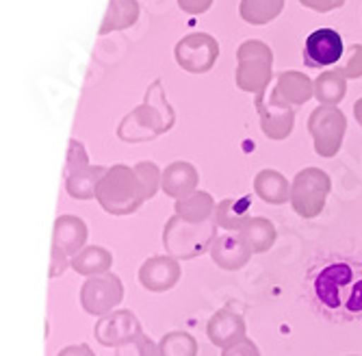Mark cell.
Segmentation results:
<instances>
[{"mask_svg":"<svg viewBox=\"0 0 362 356\" xmlns=\"http://www.w3.org/2000/svg\"><path fill=\"white\" fill-rule=\"evenodd\" d=\"M174 122H176V115L165 98L163 85L160 81H154L150 89L146 91L144 105H139L135 111H130L122 120L117 128V137L126 144L150 142L163 133H168L174 126Z\"/></svg>","mask_w":362,"mask_h":356,"instance_id":"6da1fadb","label":"cell"},{"mask_svg":"<svg viewBox=\"0 0 362 356\" xmlns=\"http://www.w3.org/2000/svg\"><path fill=\"white\" fill-rule=\"evenodd\" d=\"M146 200L150 198L137 170L124 163L111 166L95 189V202L109 215H130L139 211Z\"/></svg>","mask_w":362,"mask_h":356,"instance_id":"7a4b0ae2","label":"cell"},{"mask_svg":"<svg viewBox=\"0 0 362 356\" xmlns=\"http://www.w3.org/2000/svg\"><path fill=\"white\" fill-rule=\"evenodd\" d=\"M219 226L215 219L209 222H185L178 215H172L165 222V229H163V248L165 252L178 261H193V258L202 256L211 252L217 235Z\"/></svg>","mask_w":362,"mask_h":356,"instance_id":"3957f363","label":"cell"},{"mask_svg":"<svg viewBox=\"0 0 362 356\" xmlns=\"http://www.w3.org/2000/svg\"><path fill=\"white\" fill-rule=\"evenodd\" d=\"M274 76V50L260 40H247L237 50V87L247 93H262Z\"/></svg>","mask_w":362,"mask_h":356,"instance_id":"277c9868","label":"cell"},{"mask_svg":"<svg viewBox=\"0 0 362 356\" xmlns=\"http://www.w3.org/2000/svg\"><path fill=\"white\" fill-rule=\"evenodd\" d=\"M332 178L319 168H304L291 183V207L302 219H315L323 213Z\"/></svg>","mask_w":362,"mask_h":356,"instance_id":"5b68a950","label":"cell"},{"mask_svg":"<svg viewBox=\"0 0 362 356\" xmlns=\"http://www.w3.org/2000/svg\"><path fill=\"white\" fill-rule=\"evenodd\" d=\"M347 117L339 107L319 105L308 117V133L315 142V152L321 159H332L343 148Z\"/></svg>","mask_w":362,"mask_h":356,"instance_id":"8992f818","label":"cell"},{"mask_svg":"<svg viewBox=\"0 0 362 356\" xmlns=\"http://www.w3.org/2000/svg\"><path fill=\"white\" fill-rule=\"evenodd\" d=\"M122 300H124V285L119 276L113 272L91 276L81 287V306L85 313L95 317H105L117 311Z\"/></svg>","mask_w":362,"mask_h":356,"instance_id":"52a82bcc","label":"cell"},{"mask_svg":"<svg viewBox=\"0 0 362 356\" xmlns=\"http://www.w3.org/2000/svg\"><path fill=\"white\" fill-rule=\"evenodd\" d=\"M254 107L258 111L260 117V128L262 135L272 142H282L293 133V124H295V109L284 103L276 87L274 89H265L262 93L256 96Z\"/></svg>","mask_w":362,"mask_h":356,"instance_id":"ba28073f","label":"cell"},{"mask_svg":"<svg viewBox=\"0 0 362 356\" xmlns=\"http://www.w3.org/2000/svg\"><path fill=\"white\" fill-rule=\"evenodd\" d=\"M176 63L189 74H206L213 70L219 57V44L209 33H191L174 48Z\"/></svg>","mask_w":362,"mask_h":356,"instance_id":"9c48e42d","label":"cell"},{"mask_svg":"<svg viewBox=\"0 0 362 356\" xmlns=\"http://www.w3.org/2000/svg\"><path fill=\"white\" fill-rule=\"evenodd\" d=\"M144 335L141 321L137 315L128 309H117L105 317H100L93 326V337L95 341L105 345V348H119L128 341L137 339Z\"/></svg>","mask_w":362,"mask_h":356,"instance_id":"30bf717a","label":"cell"},{"mask_svg":"<svg viewBox=\"0 0 362 356\" xmlns=\"http://www.w3.org/2000/svg\"><path fill=\"white\" fill-rule=\"evenodd\" d=\"M345 57V46L343 38L337 33L334 28H317L306 38L304 42V66L321 70L327 66H334Z\"/></svg>","mask_w":362,"mask_h":356,"instance_id":"8fae6325","label":"cell"},{"mask_svg":"<svg viewBox=\"0 0 362 356\" xmlns=\"http://www.w3.org/2000/svg\"><path fill=\"white\" fill-rule=\"evenodd\" d=\"M182 276L180 270V261L170 254H158V256H150L148 261L141 263L137 278L139 285L152 294H165V291L174 289L178 285Z\"/></svg>","mask_w":362,"mask_h":356,"instance_id":"7c38bea8","label":"cell"},{"mask_svg":"<svg viewBox=\"0 0 362 356\" xmlns=\"http://www.w3.org/2000/svg\"><path fill=\"white\" fill-rule=\"evenodd\" d=\"M245 335H247V323L233 309H219L217 313L211 315V319L206 323L209 341L215 348H221V350L243 341Z\"/></svg>","mask_w":362,"mask_h":356,"instance_id":"4fadbf2b","label":"cell"},{"mask_svg":"<svg viewBox=\"0 0 362 356\" xmlns=\"http://www.w3.org/2000/svg\"><path fill=\"white\" fill-rule=\"evenodd\" d=\"M209 254L213 258V263L223 272H237V270L245 268L252 258V250L247 248L241 233L219 235Z\"/></svg>","mask_w":362,"mask_h":356,"instance_id":"5bb4252c","label":"cell"},{"mask_svg":"<svg viewBox=\"0 0 362 356\" xmlns=\"http://www.w3.org/2000/svg\"><path fill=\"white\" fill-rule=\"evenodd\" d=\"M89 237L87 224L78 215H59L52 226V248L65 252L68 256L78 254Z\"/></svg>","mask_w":362,"mask_h":356,"instance_id":"9a60e30c","label":"cell"},{"mask_svg":"<svg viewBox=\"0 0 362 356\" xmlns=\"http://www.w3.org/2000/svg\"><path fill=\"white\" fill-rule=\"evenodd\" d=\"M197 185H200V174L189 161H174L163 170L160 189L165 191V196L174 200L187 198L189 193L197 191Z\"/></svg>","mask_w":362,"mask_h":356,"instance_id":"2e32d148","label":"cell"},{"mask_svg":"<svg viewBox=\"0 0 362 356\" xmlns=\"http://www.w3.org/2000/svg\"><path fill=\"white\" fill-rule=\"evenodd\" d=\"M276 91L278 96L288 103L291 107H302L304 103H308L315 96V83L298 70H286L280 72L276 79Z\"/></svg>","mask_w":362,"mask_h":356,"instance_id":"e0dca14e","label":"cell"},{"mask_svg":"<svg viewBox=\"0 0 362 356\" xmlns=\"http://www.w3.org/2000/svg\"><path fill=\"white\" fill-rule=\"evenodd\" d=\"M254 193L262 202L280 207L291 202V183L278 170H260L254 176Z\"/></svg>","mask_w":362,"mask_h":356,"instance_id":"ac0fdd59","label":"cell"},{"mask_svg":"<svg viewBox=\"0 0 362 356\" xmlns=\"http://www.w3.org/2000/svg\"><path fill=\"white\" fill-rule=\"evenodd\" d=\"M250 207H252V196L223 198L221 202H217L213 219L226 233H241V229L250 219Z\"/></svg>","mask_w":362,"mask_h":356,"instance_id":"d6986e66","label":"cell"},{"mask_svg":"<svg viewBox=\"0 0 362 356\" xmlns=\"http://www.w3.org/2000/svg\"><path fill=\"white\" fill-rule=\"evenodd\" d=\"M70 265H72V270L76 274L91 278V276H98V274L111 272L113 254L103 246H85L78 254H74L70 258Z\"/></svg>","mask_w":362,"mask_h":356,"instance_id":"ffe728a7","label":"cell"},{"mask_svg":"<svg viewBox=\"0 0 362 356\" xmlns=\"http://www.w3.org/2000/svg\"><path fill=\"white\" fill-rule=\"evenodd\" d=\"M215 209H217V202L213 200L211 193L197 189V191L189 193L187 198L176 200V205H174V215L182 217L185 222L200 224V222L213 219Z\"/></svg>","mask_w":362,"mask_h":356,"instance_id":"44dd1931","label":"cell"},{"mask_svg":"<svg viewBox=\"0 0 362 356\" xmlns=\"http://www.w3.org/2000/svg\"><path fill=\"white\" fill-rule=\"evenodd\" d=\"M241 237L245 239L252 254H262L274 248V243L278 239V231L272 219L258 215V217L247 219V224L241 229Z\"/></svg>","mask_w":362,"mask_h":356,"instance_id":"7402d4cb","label":"cell"},{"mask_svg":"<svg viewBox=\"0 0 362 356\" xmlns=\"http://www.w3.org/2000/svg\"><path fill=\"white\" fill-rule=\"evenodd\" d=\"M107 170L109 168H103V166H89L68 176L65 178V191H68V196L74 200H93L95 189L100 185L103 176L107 174Z\"/></svg>","mask_w":362,"mask_h":356,"instance_id":"603a6c76","label":"cell"},{"mask_svg":"<svg viewBox=\"0 0 362 356\" xmlns=\"http://www.w3.org/2000/svg\"><path fill=\"white\" fill-rule=\"evenodd\" d=\"M137 20H139L137 0H109V9L100 26V35L113 33V30H126L130 26H135Z\"/></svg>","mask_w":362,"mask_h":356,"instance_id":"cb8c5ba5","label":"cell"},{"mask_svg":"<svg viewBox=\"0 0 362 356\" xmlns=\"http://www.w3.org/2000/svg\"><path fill=\"white\" fill-rule=\"evenodd\" d=\"M347 93V79L339 70L321 72L315 81V98L319 105L325 107H339Z\"/></svg>","mask_w":362,"mask_h":356,"instance_id":"d4e9b609","label":"cell"},{"mask_svg":"<svg viewBox=\"0 0 362 356\" xmlns=\"http://www.w3.org/2000/svg\"><path fill=\"white\" fill-rule=\"evenodd\" d=\"M284 3L286 0H241L239 16L252 26H262L282 13Z\"/></svg>","mask_w":362,"mask_h":356,"instance_id":"484cf974","label":"cell"},{"mask_svg":"<svg viewBox=\"0 0 362 356\" xmlns=\"http://www.w3.org/2000/svg\"><path fill=\"white\" fill-rule=\"evenodd\" d=\"M200 345H197L195 337L187 331H172L165 333L158 341V354L160 356H197Z\"/></svg>","mask_w":362,"mask_h":356,"instance_id":"4316f807","label":"cell"},{"mask_svg":"<svg viewBox=\"0 0 362 356\" xmlns=\"http://www.w3.org/2000/svg\"><path fill=\"white\" fill-rule=\"evenodd\" d=\"M115 356H160V354H158V343H154L144 333L137 339L115 348Z\"/></svg>","mask_w":362,"mask_h":356,"instance_id":"83f0119b","label":"cell"},{"mask_svg":"<svg viewBox=\"0 0 362 356\" xmlns=\"http://www.w3.org/2000/svg\"><path fill=\"white\" fill-rule=\"evenodd\" d=\"M146 191H148V198H154L156 191L160 189V180H163V172L158 170L156 163H152V161H141V163L135 166Z\"/></svg>","mask_w":362,"mask_h":356,"instance_id":"f1b7e54d","label":"cell"},{"mask_svg":"<svg viewBox=\"0 0 362 356\" xmlns=\"http://www.w3.org/2000/svg\"><path fill=\"white\" fill-rule=\"evenodd\" d=\"M89 168V156L85 152V146L76 139H70V148H68V159H65V178L72 176L78 170Z\"/></svg>","mask_w":362,"mask_h":356,"instance_id":"f546056e","label":"cell"},{"mask_svg":"<svg viewBox=\"0 0 362 356\" xmlns=\"http://www.w3.org/2000/svg\"><path fill=\"white\" fill-rule=\"evenodd\" d=\"M345 79H362V46L354 44L345 52V61L337 68Z\"/></svg>","mask_w":362,"mask_h":356,"instance_id":"4dcf8cb0","label":"cell"},{"mask_svg":"<svg viewBox=\"0 0 362 356\" xmlns=\"http://www.w3.org/2000/svg\"><path fill=\"white\" fill-rule=\"evenodd\" d=\"M221 356H260V350H258V345L252 339L245 337L243 341L221 350Z\"/></svg>","mask_w":362,"mask_h":356,"instance_id":"1f68e13d","label":"cell"},{"mask_svg":"<svg viewBox=\"0 0 362 356\" xmlns=\"http://www.w3.org/2000/svg\"><path fill=\"white\" fill-rule=\"evenodd\" d=\"M300 3L306 9H313L317 13H327V11H334L341 9L345 5V0H300Z\"/></svg>","mask_w":362,"mask_h":356,"instance_id":"d6a6232c","label":"cell"},{"mask_svg":"<svg viewBox=\"0 0 362 356\" xmlns=\"http://www.w3.org/2000/svg\"><path fill=\"white\" fill-rule=\"evenodd\" d=\"M68 268H72L70 261H68V254L57 250V248H52V254H50V278L61 276Z\"/></svg>","mask_w":362,"mask_h":356,"instance_id":"836d02e7","label":"cell"},{"mask_svg":"<svg viewBox=\"0 0 362 356\" xmlns=\"http://www.w3.org/2000/svg\"><path fill=\"white\" fill-rule=\"evenodd\" d=\"M178 7L189 16H200L213 7V0H178Z\"/></svg>","mask_w":362,"mask_h":356,"instance_id":"e575fe53","label":"cell"},{"mask_svg":"<svg viewBox=\"0 0 362 356\" xmlns=\"http://www.w3.org/2000/svg\"><path fill=\"white\" fill-rule=\"evenodd\" d=\"M57 356H95V352L87 343H74V345H65Z\"/></svg>","mask_w":362,"mask_h":356,"instance_id":"d590c367","label":"cell"},{"mask_svg":"<svg viewBox=\"0 0 362 356\" xmlns=\"http://www.w3.org/2000/svg\"><path fill=\"white\" fill-rule=\"evenodd\" d=\"M354 117H356V122H358L360 128H362V98H358L356 105H354Z\"/></svg>","mask_w":362,"mask_h":356,"instance_id":"8d00e7d4","label":"cell"},{"mask_svg":"<svg viewBox=\"0 0 362 356\" xmlns=\"http://www.w3.org/2000/svg\"><path fill=\"white\" fill-rule=\"evenodd\" d=\"M349 356H358V354H349Z\"/></svg>","mask_w":362,"mask_h":356,"instance_id":"74e56055","label":"cell"}]
</instances>
